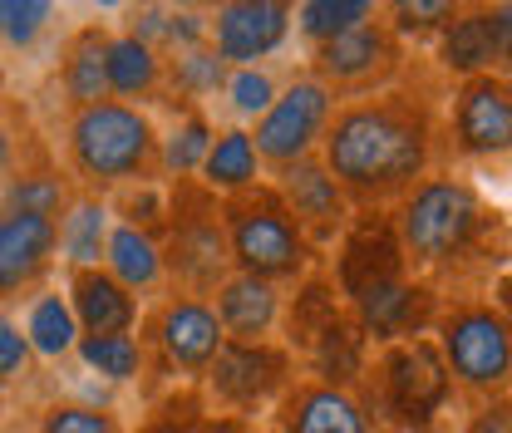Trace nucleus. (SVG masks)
I'll return each mask as SVG.
<instances>
[{"instance_id":"f257e3e1","label":"nucleus","mask_w":512,"mask_h":433,"mask_svg":"<svg viewBox=\"0 0 512 433\" xmlns=\"http://www.w3.org/2000/svg\"><path fill=\"white\" fill-rule=\"evenodd\" d=\"M439 119L419 84H394L370 99H345L320 138V163L355 212H394L434 173Z\"/></svg>"},{"instance_id":"f03ea898","label":"nucleus","mask_w":512,"mask_h":433,"mask_svg":"<svg viewBox=\"0 0 512 433\" xmlns=\"http://www.w3.org/2000/svg\"><path fill=\"white\" fill-rule=\"evenodd\" d=\"M330 281H335L340 301L355 315V325L365 330L370 345H394V340L429 335L439 310H444L439 286L419 281L404 266V251H399L389 212H355L350 232L335 242Z\"/></svg>"},{"instance_id":"7ed1b4c3","label":"nucleus","mask_w":512,"mask_h":433,"mask_svg":"<svg viewBox=\"0 0 512 433\" xmlns=\"http://www.w3.org/2000/svg\"><path fill=\"white\" fill-rule=\"evenodd\" d=\"M389 222H394V237L404 251V266L429 286L498 266L508 251L503 247V212L488 207V197L468 178H458L453 168L429 173L389 212Z\"/></svg>"},{"instance_id":"20e7f679","label":"nucleus","mask_w":512,"mask_h":433,"mask_svg":"<svg viewBox=\"0 0 512 433\" xmlns=\"http://www.w3.org/2000/svg\"><path fill=\"white\" fill-rule=\"evenodd\" d=\"M158 143H163V133L153 124V114L138 104H119V99L79 109L64 124L69 173H74L79 192H94V197L158 183L163 178Z\"/></svg>"},{"instance_id":"39448f33","label":"nucleus","mask_w":512,"mask_h":433,"mask_svg":"<svg viewBox=\"0 0 512 433\" xmlns=\"http://www.w3.org/2000/svg\"><path fill=\"white\" fill-rule=\"evenodd\" d=\"M281 330H286V350L296 355V365L306 370V379L335 384V389H360L370 379V360L375 345L365 340V330L355 325V315L345 310L330 271H311L296 296L281 310Z\"/></svg>"},{"instance_id":"423d86ee","label":"nucleus","mask_w":512,"mask_h":433,"mask_svg":"<svg viewBox=\"0 0 512 433\" xmlns=\"http://www.w3.org/2000/svg\"><path fill=\"white\" fill-rule=\"evenodd\" d=\"M222 227H227V251L232 271L271 281V286H301L320 266V251L306 242L286 202L271 183H256L237 197H222Z\"/></svg>"},{"instance_id":"0eeeda50","label":"nucleus","mask_w":512,"mask_h":433,"mask_svg":"<svg viewBox=\"0 0 512 433\" xmlns=\"http://www.w3.org/2000/svg\"><path fill=\"white\" fill-rule=\"evenodd\" d=\"M158 247H163L168 291L212 301V291L232 276L222 197H212L197 178L168 183V212H163V227H158Z\"/></svg>"},{"instance_id":"6e6552de","label":"nucleus","mask_w":512,"mask_h":433,"mask_svg":"<svg viewBox=\"0 0 512 433\" xmlns=\"http://www.w3.org/2000/svg\"><path fill=\"white\" fill-rule=\"evenodd\" d=\"M355 399L375 424H439V414L453 404V374L434 335L380 345V355L370 360V379L355 389Z\"/></svg>"},{"instance_id":"1a4fd4ad","label":"nucleus","mask_w":512,"mask_h":433,"mask_svg":"<svg viewBox=\"0 0 512 433\" xmlns=\"http://www.w3.org/2000/svg\"><path fill=\"white\" fill-rule=\"evenodd\" d=\"M434 345L444 355L453 389L483 399H503L512 389V320L483 296H444L434 320Z\"/></svg>"},{"instance_id":"9d476101","label":"nucleus","mask_w":512,"mask_h":433,"mask_svg":"<svg viewBox=\"0 0 512 433\" xmlns=\"http://www.w3.org/2000/svg\"><path fill=\"white\" fill-rule=\"evenodd\" d=\"M296 379H301V365L281 340H256V345L227 340L217 350V360L207 365V374H202L207 399L217 404V414H232V419H247V424L271 414Z\"/></svg>"},{"instance_id":"9b49d317","label":"nucleus","mask_w":512,"mask_h":433,"mask_svg":"<svg viewBox=\"0 0 512 433\" xmlns=\"http://www.w3.org/2000/svg\"><path fill=\"white\" fill-rule=\"evenodd\" d=\"M404 60H409L404 40L389 30V20L380 15V20H370V25L340 35V40L316 45L306 74L320 79V84L345 104V99H370V94L394 89V84L404 79Z\"/></svg>"},{"instance_id":"f8f14e48","label":"nucleus","mask_w":512,"mask_h":433,"mask_svg":"<svg viewBox=\"0 0 512 433\" xmlns=\"http://www.w3.org/2000/svg\"><path fill=\"white\" fill-rule=\"evenodd\" d=\"M335 109H340V99H335L320 79L296 74V79L276 94V104L252 124V143H256L261 168H266V173H281V168H291V163H301V158H316L320 138H325V128L335 119Z\"/></svg>"},{"instance_id":"ddd939ff","label":"nucleus","mask_w":512,"mask_h":433,"mask_svg":"<svg viewBox=\"0 0 512 433\" xmlns=\"http://www.w3.org/2000/svg\"><path fill=\"white\" fill-rule=\"evenodd\" d=\"M138 340H143L148 355H158L163 370H178L183 379H202L207 365L217 360V350L227 345L212 301L178 296V291H168L158 306L143 315V335Z\"/></svg>"},{"instance_id":"4468645a","label":"nucleus","mask_w":512,"mask_h":433,"mask_svg":"<svg viewBox=\"0 0 512 433\" xmlns=\"http://www.w3.org/2000/svg\"><path fill=\"white\" fill-rule=\"evenodd\" d=\"M296 30V5L286 0H227L207 10V45L227 69H256L271 60Z\"/></svg>"},{"instance_id":"2eb2a0df","label":"nucleus","mask_w":512,"mask_h":433,"mask_svg":"<svg viewBox=\"0 0 512 433\" xmlns=\"http://www.w3.org/2000/svg\"><path fill=\"white\" fill-rule=\"evenodd\" d=\"M448 143L458 158H503L512 153V79L478 74L453 89Z\"/></svg>"},{"instance_id":"dca6fc26","label":"nucleus","mask_w":512,"mask_h":433,"mask_svg":"<svg viewBox=\"0 0 512 433\" xmlns=\"http://www.w3.org/2000/svg\"><path fill=\"white\" fill-rule=\"evenodd\" d=\"M266 183L276 187V197L286 202V212L296 217V227L306 232V242H311L316 251L335 247V242L350 232L355 207H350V197L340 192V183L325 173L320 158H301V163L271 173Z\"/></svg>"},{"instance_id":"f3484780","label":"nucleus","mask_w":512,"mask_h":433,"mask_svg":"<svg viewBox=\"0 0 512 433\" xmlns=\"http://www.w3.org/2000/svg\"><path fill=\"white\" fill-rule=\"evenodd\" d=\"M60 261V222L35 212L0 207V310L45 291V276Z\"/></svg>"},{"instance_id":"a211bd4d","label":"nucleus","mask_w":512,"mask_h":433,"mask_svg":"<svg viewBox=\"0 0 512 433\" xmlns=\"http://www.w3.org/2000/svg\"><path fill=\"white\" fill-rule=\"evenodd\" d=\"M271 424H276V433H380V424L365 414V404L350 389L320 384L306 374L271 409Z\"/></svg>"},{"instance_id":"6ab92c4d","label":"nucleus","mask_w":512,"mask_h":433,"mask_svg":"<svg viewBox=\"0 0 512 433\" xmlns=\"http://www.w3.org/2000/svg\"><path fill=\"white\" fill-rule=\"evenodd\" d=\"M69 310L79 320V340H99V335H133L143 325V306L138 296L124 291L104 266H84V271H69Z\"/></svg>"},{"instance_id":"aec40b11","label":"nucleus","mask_w":512,"mask_h":433,"mask_svg":"<svg viewBox=\"0 0 512 433\" xmlns=\"http://www.w3.org/2000/svg\"><path fill=\"white\" fill-rule=\"evenodd\" d=\"M212 310H217V325H222L227 340L256 345V340H276L286 296H281V286H271V281H256V276L232 271V276L212 291Z\"/></svg>"},{"instance_id":"412c9836","label":"nucleus","mask_w":512,"mask_h":433,"mask_svg":"<svg viewBox=\"0 0 512 433\" xmlns=\"http://www.w3.org/2000/svg\"><path fill=\"white\" fill-rule=\"evenodd\" d=\"M434 60L444 74L478 79V74H498V40H493V5H463L444 30L434 35Z\"/></svg>"},{"instance_id":"4be33fe9","label":"nucleus","mask_w":512,"mask_h":433,"mask_svg":"<svg viewBox=\"0 0 512 433\" xmlns=\"http://www.w3.org/2000/svg\"><path fill=\"white\" fill-rule=\"evenodd\" d=\"M109 25L104 20H89V25H79L69 40H64L60 50V94L64 104H69V114H79V109H94V104H104L109 99Z\"/></svg>"},{"instance_id":"5701e85b","label":"nucleus","mask_w":512,"mask_h":433,"mask_svg":"<svg viewBox=\"0 0 512 433\" xmlns=\"http://www.w3.org/2000/svg\"><path fill=\"white\" fill-rule=\"evenodd\" d=\"M261 173H266V168H261V158H256L252 128L232 124V128H217V138H212V148H207V158H202V168H197V183L207 187L212 197H237V192H247V187L266 183Z\"/></svg>"},{"instance_id":"b1692460","label":"nucleus","mask_w":512,"mask_h":433,"mask_svg":"<svg viewBox=\"0 0 512 433\" xmlns=\"http://www.w3.org/2000/svg\"><path fill=\"white\" fill-rule=\"evenodd\" d=\"M104 271H109L124 291H133V296H148V291L168 286L158 237H153V232H143V227H128V222H114V227H109Z\"/></svg>"},{"instance_id":"393cba45","label":"nucleus","mask_w":512,"mask_h":433,"mask_svg":"<svg viewBox=\"0 0 512 433\" xmlns=\"http://www.w3.org/2000/svg\"><path fill=\"white\" fill-rule=\"evenodd\" d=\"M104 64H109V99L143 109L148 99L163 94V55H158L153 45L133 40L128 30H114V35H109Z\"/></svg>"},{"instance_id":"a878e982","label":"nucleus","mask_w":512,"mask_h":433,"mask_svg":"<svg viewBox=\"0 0 512 433\" xmlns=\"http://www.w3.org/2000/svg\"><path fill=\"white\" fill-rule=\"evenodd\" d=\"M109 227H114L109 202H104V197H94V192H74L69 212L60 217V256H64V266H69V271L104 266Z\"/></svg>"},{"instance_id":"bb28decb","label":"nucleus","mask_w":512,"mask_h":433,"mask_svg":"<svg viewBox=\"0 0 512 433\" xmlns=\"http://www.w3.org/2000/svg\"><path fill=\"white\" fill-rule=\"evenodd\" d=\"M20 330H25L35 360H50V365L69 360L74 345H79V320H74V310H69V296H64V291H50V286L25 301Z\"/></svg>"},{"instance_id":"cd10ccee","label":"nucleus","mask_w":512,"mask_h":433,"mask_svg":"<svg viewBox=\"0 0 512 433\" xmlns=\"http://www.w3.org/2000/svg\"><path fill=\"white\" fill-rule=\"evenodd\" d=\"M227 64L212 45H197V50H183L173 60H163V94L178 99L183 109H202L207 99H217L227 89Z\"/></svg>"},{"instance_id":"c85d7f7f","label":"nucleus","mask_w":512,"mask_h":433,"mask_svg":"<svg viewBox=\"0 0 512 433\" xmlns=\"http://www.w3.org/2000/svg\"><path fill=\"white\" fill-rule=\"evenodd\" d=\"M74 192L79 187H69V178H64L60 168H15V178L0 183V207L35 212V217L60 222L64 212H69V202H74Z\"/></svg>"},{"instance_id":"c756f323","label":"nucleus","mask_w":512,"mask_h":433,"mask_svg":"<svg viewBox=\"0 0 512 433\" xmlns=\"http://www.w3.org/2000/svg\"><path fill=\"white\" fill-rule=\"evenodd\" d=\"M380 15V0H306V5H296V35L316 50L325 40H340V35H350V30L380 20Z\"/></svg>"},{"instance_id":"7c9ffc66","label":"nucleus","mask_w":512,"mask_h":433,"mask_svg":"<svg viewBox=\"0 0 512 433\" xmlns=\"http://www.w3.org/2000/svg\"><path fill=\"white\" fill-rule=\"evenodd\" d=\"M217 128L202 109H183V119L163 133L158 143V168H163V183H183V178H197L207 148H212Z\"/></svg>"},{"instance_id":"2f4dec72","label":"nucleus","mask_w":512,"mask_h":433,"mask_svg":"<svg viewBox=\"0 0 512 433\" xmlns=\"http://www.w3.org/2000/svg\"><path fill=\"white\" fill-rule=\"evenodd\" d=\"M74 355L84 360V370L109 379V384H128L148 370V350L138 335H99V340H79Z\"/></svg>"},{"instance_id":"473e14b6","label":"nucleus","mask_w":512,"mask_h":433,"mask_svg":"<svg viewBox=\"0 0 512 433\" xmlns=\"http://www.w3.org/2000/svg\"><path fill=\"white\" fill-rule=\"evenodd\" d=\"M55 5L50 0H0V45L10 50H35L40 35L55 25Z\"/></svg>"},{"instance_id":"72a5a7b5","label":"nucleus","mask_w":512,"mask_h":433,"mask_svg":"<svg viewBox=\"0 0 512 433\" xmlns=\"http://www.w3.org/2000/svg\"><path fill=\"white\" fill-rule=\"evenodd\" d=\"M458 10H463L458 0H394V5H384V20H389V30L409 45V40H419V35H439Z\"/></svg>"},{"instance_id":"f704fd0d","label":"nucleus","mask_w":512,"mask_h":433,"mask_svg":"<svg viewBox=\"0 0 512 433\" xmlns=\"http://www.w3.org/2000/svg\"><path fill=\"white\" fill-rule=\"evenodd\" d=\"M276 94H281V84H276V74H271L266 64H256V69H232V74H227V89H222L227 109H232L237 119H252V124L276 104Z\"/></svg>"},{"instance_id":"c9c22d12","label":"nucleus","mask_w":512,"mask_h":433,"mask_svg":"<svg viewBox=\"0 0 512 433\" xmlns=\"http://www.w3.org/2000/svg\"><path fill=\"white\" fill-rule=\"evenodd\" d=\"M35 433H124L119 414L109 404H79V399H55L40 414Z\"/></svg>"},{"instance_id":"e433bc0d","label":"nucleus","mask_w":512,"mask_h":433,"mask_svg":"<svg viewBox=\"0 0 512 433\" xmlns=\"http://www.w3.org/2000/svg\"><path fill=\"white\" fill-rule=\"evenodd\" d=\"M35 374V350L20 330V315L0 310V389L5 384H25Z\"/></svg>"},{"instance_id":"4c0bfd02","label":"nucleus","mask_w":512,"mask_h":433,"mask_svg":"<svg viewBox=\"0 0 512 433\" xmlns=\"http://www.w3.org/2000/svg\"><path fill=\"white\" fill-rule=\"evenodd\" d=\"M463 433H512V399H483L473 404V414L463 419Z\"/></svg>"},{"instance_id":"58836bf2","label":"nucleus","mask_w":512,"mask_h":433,"mask_svg":"<svg viewBox=\"0 0 512 433\" xmlns=\"http://www.w3.org/2000/svg\"><path fill=\"white\" fill-rule=\"evenodd\" d=\"M15 168H25V158H20V138H15V128L0 119V183L15 178Z\"/></svg>"},{"instance_id":"ea45409f","label":"nucleus","mask_w":512,"mask_h":433,"mask_svg":"<svg viewBox=\"0 0 512 433\" xmlns=\"http://www.w3.org/2000/svg\"><path fill=\"white\" fill-rule=\"evenodd\" d=\"M192 433H256V424L232 419V414H202V424H197Z\"/></svg>"},{"instance_id":"a19ab883","label":"nucleus","mask_w":512,"mask_h":433,"mask_svg":"<svg viewBox=\"0 0 512 433\" xmlns=\"http://www.w3.org/2000/svg\"><path fill=\"white\" fill-rule=\"evenodd\" d=\"M493 306H498L512 320V271H503V276L493 281Z\"/></svg>"},{"instance_id":"79ce46f5","label":"nucleus","mask_w":512,"mask_h":433,"mask_svg":"<svg viewBox=\"0 0 512 433\" xmlns=\"http://www.w3.org/2000/svg\"><path fill=\"white\" fill-rule=\"evenodd\" d=\"M380 433H439L434 424H380Z\"/></svg>"},{"instance_id":"37998d69","label":"nucleus","mask_w":512,"mask_h":433,"mask_svg":"<svg viewBox=\"0 0 512 433\" xmlns=\"http://www.w3.org/2000/svg\"><path fill=\"white\" fill-rule=\"evenodd\" d=\"M0 419H5V399H0Z\"/></svg>"},{"instance_id":"c03bdc74","label":"nucleus","mask_w":512,"mask_h":433,"mask_svg":"<svg viewBox=\"0 0 512 433\" xmlns=\"http://www.w3.org/2000/svg\"><path fill=\"white\" fill-rule=\"evenodd\" d=\"M508 399H512V389H508Z\"/></svg>"}]
</instances>
